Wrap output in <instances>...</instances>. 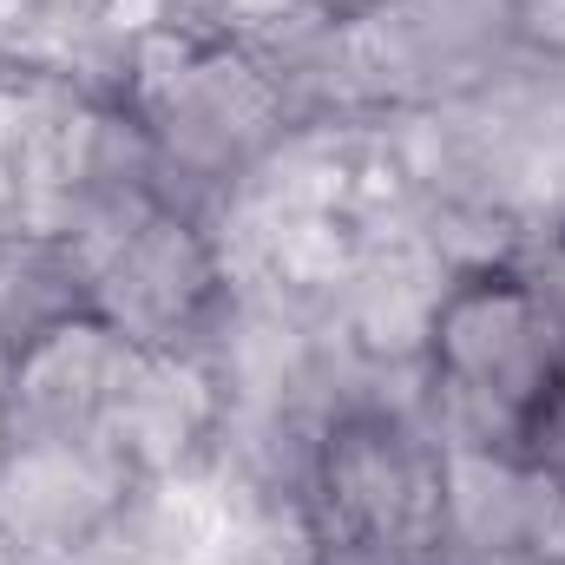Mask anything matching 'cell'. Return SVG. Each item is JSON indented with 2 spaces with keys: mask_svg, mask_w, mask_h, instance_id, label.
<instances>
[{
  "mask_svg": "<svg viewBox=\"0 0 565 565\" xmlns=\"http://www.w3.org/2000/svg\"><path fill=\"white\" fill-rule=\"evenodd\" d=\"M434 362L467 402L513 422H540V408L565 395V322L526 277L487 270L440 296Z\"/></svg>",
  "mask_w": 565,
  "mask_h": 565,
  "instance_id": "cell-1",
  "label": "cell"
},
{
  "mask_svg": "<svg viewBox=\"0 0 565 565\" xmlns=\"http://www.w3.org/2000/svg\"><path fill=\"white\" fill-rule=\"evenodd\" d=\"M513 13L526 20L533 40H546L553 53H565V0H513Z\"/></svg>",
  "mask_w": 565,
  "mask_h": 565,
  "instance_id": "cell-2",
  "label": "cell"
},
{
  "mask_svg": "<svg viewBox=\"0 0 565 565\" xmlns=\"http://www.w3.org/2000/svg\"><path fill=\"white\" fill-rule=\"evenodd\" d=\"M526 282L540 289V302H546V309H553V316L565 322V244H553V250L540 257V270H533Z\"/></svg>",
  "mask_w": 565,
  "mask_h": 565,
  "instance_id": "cell-3",
  "label": "cell"
},
{
  "mask_svg": "<svg viewBox=\"0 0 565 565\" xmlns=\"http://www.w3.org/2000/svg\"><path fill=\"white\" fill-rule=\"evenodd\" d=\"M126 13H139V26H151L158 20V0H106V20L113 26H126Z\"/></svg>",
  "mask_w": 565,
  "mask_h": 565,
  "instance_id": "cell-4",
  "label": "cell"
},
{
  "mask_svg": "<svg viewBox=\"0 0 565 565\" xmlns=\"http://www.w3.org/2000/svg\"><path fill=\"white\" fill-rule=\"evenodd\" d=\"M329 13H342V20H369V13H388V7H402V0H322Z\"/></svg>",
  "mask_w": 565,
  "mask_h": 565,
  "instance_id": "cell-5",
  "label": "cell"
},
{
  "mask_svg": "<svg viewBox=\"0 0 565 565\" xmlns=\"http://www.w3.org/2000/svg\"><path fill=\"white\" fill-rule=\"evenodd\" d=\"M231 7H237V13H250V20H270V13L289 7V0H231Z\"/></svg>",
  "mask_w": 565,
  "mask_h": 565,
  "instance_id": "cell-6",
  "label": "cell"
},
{
  "mask_svg": "<svg viewBox=\"0 0 565 565\" xmlns=\"http://www.w3.org/2000/svg\"><path fill=\"white\" fill-rule=\"evenodd\" d=\"M20 7H26V0H0V46L13 40V26H20Z\"/></svg>",
  "mask_w": 565,
  "mask_h": 565,
  "instance_id": "cell-7",
  "label": "cell"
},
{
  "mask_svg": "<svg viewBox=\"0 0 565 565\" xmlns=\"http://www.w3.org/2000/svg\"><path fill=\"white\" fill-rule=\"evenodd\" d=\"M13 460V422H7V402H0V467Z\"/></svg>",
  "mask_w": 565,
  "mask_h": 565,
  "instance_id": "cell-8",
  "label": "cell"
},
{
  "mask_svg": "<svg viewBox=\"0 0 565 565\" xmlns=\"http://www.w3.org/2000/svg\"><path fill=\"white\" fill-rule=\"evenodd\" d=\"M559 565H565V559H559Z\"/></svg>",
  "mask_w": 565,
  "mask_h": 565,
  "instance_id": "cell-9",
  "label": "cell"
}]
</instances>
